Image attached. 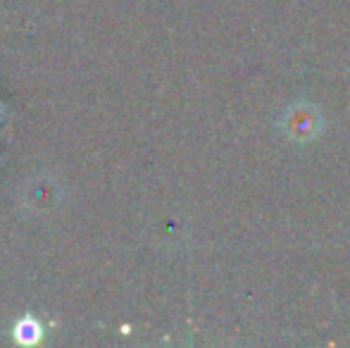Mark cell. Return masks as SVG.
I'll return each instance as SVG.
<instances>
[{
  "mask_svg": "<svg viewBox=\"0 0 350 348\" xmlns=\"http://www.w3.org/2000/svg\"><path fill=\"white\" fill-rule=\"evenodd\" d=\"M281 131L288 136L291 141H298V144H305V141L317 139V134L322 131V115L317 112L314 105H308V103H295L281 117Z\"/></svg>",
  "mask_w": 350,
  "mask_h": 348,
  "instance_id": "cell-1",
  "label": "cell"
},
{
  "mask_svg": "<svg viewBox=\"0 0 350 348\" xmlns=\"http://www.w3.org/2000/svg\"><path fill=\"white\" fill-rule=\"evenodd\" d=\"M41 336H43V330H41V325H38V320H33V317H22V320L17 322V327H14V339L24 346L38 344Z\"/></svg>",
  "mask_w": 350,
  "mask_h": 348,
  "instance_id": "cell-2",
  "label": "cell"
}]
</instances>
